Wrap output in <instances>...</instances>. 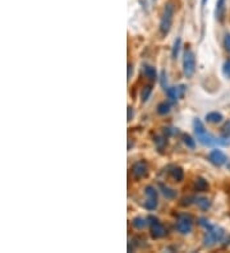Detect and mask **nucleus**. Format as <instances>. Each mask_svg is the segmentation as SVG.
I'll return each mask as SVG.
<instances>
[{
  "instance_id": "obj_1",
  "label": "nucleus",
  "mask_w": 230,
  "mask_h": 253,
  "mask_svg": "<svg viewBox=\"0 0 230 253\" xmlns=\"http://www.w3.org/2000/svg\"><path fill=\"white\" fill-rule=\"evenodd\" d=\"M193 128L194 133H196V137L198 139V142L203 146H216V145H228L227 141H224L225 138L219 139L216 137H214L211 133H209L206 130L205 126H203L202 121L201 119H194L193 122Z\"/></svg>"
},
{
  "instance_id": "obj_2",
  "label": "nucleus",
  "mask_w": 230,
  "mask_h": 253,
  "mask_svg": "<svg viewBox=\"0 0 230 253\" xmlns=\"http://www.w3.org/2000/svg\"><path fill=\"white\" fill-rule=\"evenodd\" d=\"M175 12V5L173 1H169L165 4V8L161 14V19H160V32L163 36H166L172 28L173 23V17H174Z\"/></svg>"
},
{
  "instance_id": "obj_3",
  "label": "nucleus",
  "mask_w": 230,
  "mask_h": 253,
  "mask_svg": "<svg viewBox=\"0 0 230 253\" xmlns=\"http://www.w3.org/2000/svg\"><path fill=\"white\" fill-rule=\"evenodd\" d=\"M207 232L205 233V237H203V246L205 247H212L216 243L223 241L224 238V230L219 226H211L209 225L206 228Z\"/></svg>"
},
{
  "instance_id": "obj_4",
  "label": "nucleus",
  "mask_w": 230,
  "mask_h": 253,
  "mask_svg": "<svg viewBox=\"0 0 230 253\" xmlns=\"http://www.w3.org/2000/svg\"><path fill=\"white\" fill-rule=\"evenodd\" d=\"M196 56L190 49L184 50L183 54V73L187 78H190L196 72Z\"/></svg>"
},
{
  "instance_id": "obj_5",
  "label": "nucleus",
  "mask_w": 230,
  "mask_h": 253,
  "mask_svg": "<svg viewBox=\"0 0 230 253\" xmlns=\"http://www.w3.org/2000/svg\"><path fill=\"white\" fill-rule=\"evenodd\" d=\"M147 222L151 229V237H152L153 239H159V238L165 237L166 229L164 228L163 224L159 221V219H156L155 216H148Z\"/></svg>"
},
{
  "instance_id": "obj_6",
  "label": "nucleus",
  "mask_w": 230,
  "mask_h": 253,
  "mask_svg": "<svg viewBox=\"0 0 230 253\" xmlns=\"http://www.w3.org/2000/svg\"><path fill=\"white\" fill-rule=\"evenodd\" d=\"M192 226H193V221H192V217L189 215H179L175 228L181 234H189L192 232Z\"/></svg>"
},
{
  "instance_id": "obj_7",
  "label": "nucleus",
  "mask_w": 230,
  "mask_h": 253,
  "mask_svg": "<svg viewBox=\"0 0 230 253\" xmlns=\"http://www.w3.org/2000/svg\"><path fill=\"white\" fill-rule=\"evenodd\" d=\"M144 193L147 196V200H146L144 207L150 211L155 210L157 207V204H159V201H157V191L153 188L152 185H148V187H146V189H144Z\"/></svg>"
},
{
  "instance_id": "obj_8",
  "label": "nucleus",
  "mask_w": 230,
  "mask_h": 253,
  "mask_svg": "<svg viewBox=\"0 0 230 253\" xmlns=\"http://www.w3.org/2000/svg\"><path fill=\"white\" fill-rule=\"evenodd\" d=\"M131 173H132V176L136 180L142 179L147 174V163L144 160H139L137 163H135L132 165Z\"/></svg>"
},
{
  "instance_id": "obj_9",
  "label": "nucleus",
  "mask_w": 230,
  "mask_h": 253,
  "mask_svg": "<svg viewBox=\"0 0 230 253\" xmlns=\"http://www.w3.org/2000/svg\"><path fill=\"white\" fill-rule=\"evenodd\" d=\"M209 161L214 164L215 167H221V165H224L227 163L228 159L224 152L220 151V150H212L209 154Z\"/></svg>"
},
{
  "instance_id": "obj_10",
  "label": "nucleus",
  "mask_w": 230,
  "mask_h": 253,
  "mask_svg": "<svg viewBox=\"0 0 230 253\" xmlns=\"http://www.w3.org/2000/svg\"><path fill=\"white\" fill-rule=\"evenodd\" d=\"M184 91H185V86H183V84L181 87H169L166 90V95L173 102H175L184 95Z\"/></svg>"
},
{
  "instance_id": "obj_11",
  "label": "nucleus",
  "mask_w": 230,
  "mask_h": 253,
  "mask_svg": "<svg viewBox=\"0 0 230 253\" xmlns=\"http://www.w3.org/2000/svg\"><path fill=\"white\" fill-rule=\"evenodd\" d=\"M225 3L227 0H218L216 1V8H215V17L219 22L224 21L225 16Z\"/></svg>"
},
{
  "instance_id": "obj_12",
  "label": "nucleus",
  "mask_w": 230,
  "mask_h": 253,
  "mask_svg": "<svg viewBox=\"0 0 230 253\" xmlns=\"http://www.w3.org/2000/svg\"><path fill=\"white\" fill-rule=\"evenodd\" d=\"M169 174H170V176L175 182H182L184 178L183 169L181 167H177V165H173V167L169 168Z\"/></svg>"
},
{
  "instance_id": "obj_13",
  "label": "nucleus",
  "mask_w": 230,
  "mask_h": 253,
  "mask_svg": "<svg viewBox=\"0 0 230 253\" xmlns=\"http://www.w3.org/2000/svg\"><path fill=\"white\" fill-rule=\"evenodd\" d=\"M159 188H160V191L163 192L164 197H166L168 200H174V198L177 197V192H175L174 189L170 188V187H168V185L163 184V183H160Z\"/></svg>"
},
{
  "instance_id": "obj_14",
  "label": "nucleus",
  "mask_w": 230,
  "mask_h": 253,
  "mask_svg": "<svg viewBox=\"0 0 230 253\" xmlns=\"http://www.w3.org/2000/svg\"><path fill=\"white\" fill-rule=\"evenodd\" d=\"M194 189L197 192H206L209 189V183L203 178H197L196 182H194Z\"/></svg>"
},
{
  "instance_id": "obj_15",
  "label": "nucleus",
  "mask_w": 230,
  "mask_h": 253,
  "mask_svg": "<svg viewBox=\"0 0 230 253\" xmlns=\"http://www.w3.org/2000/svg\"><path fill=\"white\" fill-rule=\"evenodd\" d=\"M206 121L209 123H220L223 121V114L218 111H212V113L206 114Z\"/></svg>"
},
{
  "instance_id": "obj_16",
  "label": "nucleus",
  "mask_w": 230,
  "mask_h": 253,
  "mask_svg": "<svg viewBox=\"0 0 230 253\" xmlns=\"http://www.w3.org/2000/svg\"><path fill=\"white\" fill-rule=\"evenodd\" d=\"M143 73L146 74V77H147L150 81H156L157 78L156 69L153 68V67H151V65H144Z\"/></svg>"
},
{
  "instance_id": "obj_17",
  "label": "nucleus",
  "mask_w": 230,
  "mask_h": 253,
  "mask_svg": "<svg viewBox=\"0 0 230 253\" xmlns=\"http://www.w3.org/2000/svg\"><path fill=\"white\" fill-rule=\"evenodd\" d=\"M196 205L201 209V210H207L210 206H211V202H210L209 198H205V197H198L196 198Z\"/></svg>"
},
{
  "instance_id": "obj_18",
  "label": "nucleus",
  "mask_w": 230,
  "mask_h": 253,
  "mask_svg": "<svg viewBox=\"0 0 230 253\" xmlns=\"http://www.w3.org/2000/svg\"><path fill=\"white\" fill-rule=\"evenodd\" d=\"M146 224H148L147 220L142 219V217H136V219H133V221H132L133 228L138 229V230H141V229H143L144 226H146Z\"/></svg>"
},
{
  "instance_id": "obj_19",
  "label": "nucleus",
  "mask_w": 230,
  "mask_h": 253,
  "mask_svg": "<svg viewBox=\"0 0 230 253\" xmlns=\"http://www.w3.org/2000/svg\"><path fill=\"white\" fill-rule=\"evenodd\" d=\"M181 43H182V40H181V39H179V37H177V40L174 41V45H173V49H172L173 59L178 58L179 50H181Z\"/></svg>"
},
{
  "instance_id": "obj_20",
  "label": "nucleus",
  "mask_w": 230,
  "mask_h": 253,
  "mask_svg": "<svg viewBox=\"0 0 230 253\" xmlns=\"http://www.w3.org/2000/svg\"><path fill=\"white\" fill-rule=\"evenodd\" d=\"M169 111H170V104L169 102H161V104H159V106H157V113L161 115H165L168 114Z\"/></svg>"
},
{
  "instance_id": "obj_21",
  "label": "nucleus",
  "mask_w": 230,
  "mask_h": 253,
  "mask_svg": "<svg viewBox=\"0 0 230 253\" xmlns=\"http://www.w3.org/2000/svg\"><path fill=\"white\" fill-rule=\"evenodd\" d=\"M183 142L184 145L189 147L190 150H193L196 147V142H194V139H192V137L188 136V134H183Z\"/></svg>"
},
{
  "instance_id": "obj_22",
  "label": "nucleus",
  "mask_w": 230,
  "mask_h": 253,
  "mask_svg": "<svg viewBox=\"0 0 230 253\" xmlns=\"http://www.w3.org/2000/svg\"><path fill=\"white\" fill-rule=\"evenodd\" d=\"M151 93H152V88H151V86L144 87L143 91H142V92H141V99H142V101H143V102L147 101V100L150 99Z\"/></svg>"
},
{
  "instance_id": "obj_23",
  "label": "nucleus",
  "mask_w": 230,
  "mask_h": 253,
  "mask_svg": "<svg viewBox=\"0 0 230 253\" xmlns=\"http://www.w3.org/2000/svg\"><path fill=\"white\" fill-rule=\"evenodd\" d=\"M223 138L230 139V121L223 126Z\"/></svg>"
},
{
  "instance_id": "obj_24",
  "label": "nucleus",
  "mask_w": 230,
  "mask_h": 253,
  "mask_svg": "<svg viewBox=\"0 0 230 253\" xmlns=\"http://www.w3.org/2000/svg\"><path fill=\"white\" fill-rule=\"evenodd\" d=\"M223 74H224L227 78H230V59L227 60V62L224 63V65H223Z\"/></svg>"
},
{
  "instance_id": "obj_25",
  "label": "nucleus",
  "mask_w": 230,
  "mask_h": 253,
  "mask_svg": "<svg viewBox=\"0 0 230 253\" xmlns=\"http://www.w3.org/2000/svg\"><path fill=\"white\" fill-rule=\"evenodd\" d=\"M160 84H161V86H163L164 90H168L169 87H168V81H166V74L165 72H161V76H160Z\"/></svg>"
},
{
  "instance_id": "obj_26",
  "label": "nucleus",
  "mask_w": 230,
  "mask_h": 253,
  "mask_svg": "<svg viewBox=\"0 0 230 253\" xmlns=\"http://www.w3.org/2000/svg\"><path fill=\"white\" fill-rule=\"evenodd\" d=\"M224 47H225V50H227V53L230 54V34H225Z\"/></svg>"
},
{
  "instance_id": "obj_27",
  "label": "nucleus",
  "mask_w": 230,
  "mask_h": 253,
  "mask_svg": "<svg viewBox=\"0 0 230 253\" xmlns=\"http://www.w3.org/2000/svg\"><path fill=\"white\" fill-rule=\"evenodd\" d=\"M155 143H157V146H159L160 150H163L164 146L168 143V141H166L165 138H161V137H157V138H155Z\"/></svg>"
},
{
  "instance_id": "obj_28",
  "label": "nucleus",
  "mask_w": 230,
  "mask_h": 253,
  "mask_svg": "<svg viewBox=\"0 0 230 253\" xmlns=\"http://www.w3.org/2000/svg\"><path fill=\"white\" fill-rule=\"evenodd\" d=\"M132 72H133V65L129 63V64H128V74H127V78H128V80H131V77H132Z\"/></svg>"
},
{
  "instance_id": "obj_29",
  "label": "nucleus",
  "mask_w": 230,
  "mask_h": 253,
  "mask_svg": "<svg viewBox=\"0 0 230 253\" xmlns=\"http://www.w3.org/2000/svg\"><path fill=\"white\" fill-rule=\"evenodd\" d=\"M127 119H128V122H131L133 119V109L131 106H128V118Z\"/></svg>"
},
{
  "instance_id": "obj_30",
  "label": "nucleus",
  "mask_w": 230,
  "mask_h": 253,
  "mask_svg": "<svg viewBox=\"0 0 230 253\" xmlns=\"http://www.w3.org/2000/svg\"><path fill=\"white\" fill-rule=\"evenodd\" d=\"M206 3H207V0H202V5H205Z\"/></svg>"
},
{
  "instance_id": "obj_31",
  "label": "nucleus",
  "mask_w": 230,
  "mask_h": 253,
  "mask_svg": "<svg viewBox=\"0 0 230 253\" xmlns=\"http://www.w3.org/2000/svg\"><path fill=\"white\" fill-rule=\"evenodd\" d=\"M228 169H229V170H230V163H229V164H228Z\"/></svg>"
}]
</instances>
